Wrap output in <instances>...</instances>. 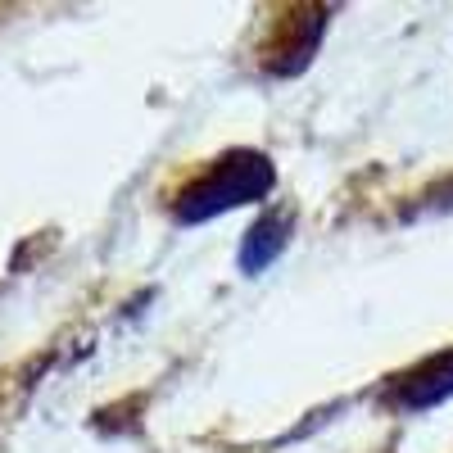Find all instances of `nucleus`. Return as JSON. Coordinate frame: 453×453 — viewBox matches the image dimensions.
I'll return each instance as SVG.
<instances>
[{
	"label": "nucleus",
	"instance_id": "1",
	"mask_svg": "<svg viewBox=\"0 0 453 453\" xmlns=\"http://www.w3.org/2000/svg\"><path fill=\"white\" fill-rule=\"evenodd\" d=\"M268 181H273L268 159H258V155H232V159H222L191 196H186L191 204H186L181 213H186V218H209V213H218V209L245 204V200H254L258 191H268Z\"/></svg>",
	"mask_w": 453,
	"mask_h": 453
},
{
	"label": "nucleus",
	"instance_id": "2",
	"mask_svg": "<svg viewBox=\"0 0 453 453\" xmlns=\"http://www.w3.org/2000/svg\"><path fill=\"white\" fill-rule=\"evenodd\" d=\"M449 390H453V354L440 358L435 367H426L422 376H412V381H408V399H412V403H431V399H440V395H449Z\"/></svg>",
	"mask_w": 453,
	"mask_h": 453
}]
</instances>
